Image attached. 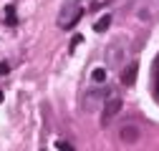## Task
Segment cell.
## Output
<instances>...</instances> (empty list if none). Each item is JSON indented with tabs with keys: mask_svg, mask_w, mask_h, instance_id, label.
Wrapping results in <instances>:
<instances>
[{
	"mask_svg": "<svg viewBox=\"0 0 159 151\" xmlns=\"http://www.w3.org/2000/svg\"><path fill=\"white\" fill-rule=\"evenodd\" d=\"M81 15H84V5H81V0H66L61 13H58V28H73L78 20H81Z\"/></svg>",
	"mask_w": 159,
	"mask_h": 151,
	"instance_id": "cell-1",
	"label": "cell"
},
{
	"mask_svg": "<svg viewBox=\"0 0 159 151\" xmlns=\"http://www.w3.org/2000/svg\"><path fill=\"white\" fill-rule=\"evenodd\" d=\"M124 50H126V45H124L121 41L111 43V45L106 48V61H109V66H119V63H121V58H124Z\"/></svg>",
	"mask_w": 159,
	"mask_h": 151,
	"instance_id": "cell-2",
	"label": "cell"
},
{
	"mask_svg": "<svg viewBox=\"0 0 159 151\" xmlns=\"http://www.w3.org/2000/svg\"><path fill=\"white\" fill-rule=\"evenodd\" d=\"M121 106H124V101L119 98V96H109V98L104 101V113H101V119L109 121L111 116H116V113L121 111Z\"/></svg>",
	"mask_w": 159,
	"mask_h": 151,
	"instance_id": "cell-3",
	"label": "cell"
},
{
	"mask_svg": "<svg viewBox=\"0 0 159 151\" xmlns=\"http://www.w3.org/2000/svg\"><path fill=\"white\" fill-rule=\"evenodd\" d=\"M119 136H121V141H126V144H134V141H139V128L136 126H124L121 131H119Z\"/></svg>",
	"mask_w": 159,
	"mask_h": 151,
	"instance_id": "cell-4",
	"label": "cell"
},
{
	"mask_svg": "<svg viewBox=\"0 0 159 151\" xmlns=\"http://www.w3.org/2000/svg\"><path fill=\"white\" fill-rule=\"evenodd\" d=\"M136 71H139V63H131L129 68H124V73H121V83H124V86H131V83H134Z\"/></svg>",
	"mask_w": 159,
	"mask_h": 151,
	"instance_id": "cell-5",
	"label": "cell"
},
{
	"mask_svg": "<svg viewBox=\"0 0 159 151\" xmlns=\"http://www.w3.org/2000/svg\"><path fill=\"white\" fill-rule=\"evenodd\" d=\"M101 98H104V93L101 91H96V93H91V96H86V103H84V111H93L98 103H101Z\"/></svg>",
	"mask_w": 159,
	"mask_h": 151,
	"instance_id": "cell-6",
	"label": "cell"
},
{
	"mask_svg": "<svg viewBox=\"0 0 159 151\" xmlns=\"http://www.w3.org/2000/svg\"><path fill=\"white\" fill-rule=\"evenodd\" d=\"M109 25H111V15H104V18H98V23L93 25V30H96V33H106Z\"/></svg>",
	"mask_w": 159,
	"mask_h": 151,
	"instance_id": "cell-7",
	"label": "cell"
},
{
	"mask_svg": "<svg viewBox=\"0 0 159 151\" xmlns=\"http://www.w3.org/2000/svg\"><path fill=\"white\" fill-rule=\"evenodd\" d=\"M91 78H93V83H104V81H106V71H104V68H96V71L91 73Z\"/></svg>",
	"mask_w": 159,
	"mask_h": 151,
	"instance_id": "cell-8",
	"label": "cell"
},
{
	"mask_svg": "<svg viewBox=\"0 0 159 151\" xmlns=\"http://www.w3.org/2000/svg\"><path fill=\"white\" fill-rule=\"evenodd\" d=\"M56 146H58V151H73V144H68V141H58Z\"/></svg>",
	"mask_w": 159,
	"mask_h": 151,
	"instance_id": "cell-9",
	"label": "cell"
},
{
	"mask_svg": "<svg viewBox=\"0 0 159 151\" xmlns=\"http://www.w3.org/2000/svg\"><path fill=\"white\" fill-rule=\"evenodd\" d=\"M8 23H10V25L15 23V13H13V8H8Z\"/></svg>",
	"mask_w": 159,
	"mask_h": 151,
	"instance_id": "cell-10",
	"label": "cell"
},
{
	"mask_svg": "<svg viewBox=\"0 0 159 151\" xmlns=\"http://www.w3.org/2000/svg\"><path fill=\"white\" fill-rule=\"evenodd\" d=\"M8 71H10V66H8V63H0V73H8Z\"/></svg>",
	"mask_w": 159,
	"mask_h": 151,
	"instance_id": "cell-11",
	"label": "cell"
},
{
	"mask_svg": "<svg viewBox=\"0 0 159 151\" xmlns=\"http://www.w3.org/2000/svg\"><path fill=\"white\" fill-rule=\"evenodd\" d=\"M157 96H159V63H157Z\"/></svg>",
	"mask_w": 159,
	"mask_h": 151,
	"instance_id": "cell-12",
	"label": "cell"
}]
</instances>
